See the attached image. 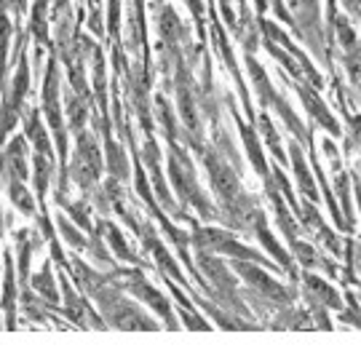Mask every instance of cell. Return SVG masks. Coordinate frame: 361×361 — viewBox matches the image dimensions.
Wrapping results in <instances>:
<instances>
[{"mask_svg":"<svg viewBox=\"0 0 361 361\" xmlns=\"http://www.w3.org/2000/svg\"><path fill=\"white\" fill-rule=\"evenodd\" d=\"M43 110L51 121L54 134H56V142H59V153H62V161H65L67 153V140H65V123H62V116H59V102H56V65L51 62L49 67V75H46V89H43Z\"/></svg>","mask_w":361,"mask_h":361,"instance_id":"obj_1","label":"cell"},{"mask_svg":"<svg viewBox=\"0 0 361 361\" xmlns=\"http://www.w3.org/2000/svg\"><path fill=\"white\" fill-rule=\"evenodd\" d=\"M235 268H238V271L244 273V276H249V281H252L255 286H259V289H262L265 295H273L276 300H286V292H284V289H281V286L276 284L273 279H268L265 273L255 271V268H249V265H241V262H238Z\"/></svg>","mask_w":361,"mask_h":361,"instance_id":"obj_2","label":"cell"},{"mask_svg":"<svg viewBox=\"0 0 361 361\" xmlns=\"http://www.w3.org/2000/svg\"><path fill=\"white\" fill-rule=\"evenodd\" d=\"M300 94H302V99H305V104H308V110L313 113V116L322 121L326 129L332 131V134H340V129H337V123H335V118L326 113V107H324L322 102H319V97L313 94V91H308L305 86H300Z\"/></svg>","mask_w":361,"mask_h":361,"instance_id":"obj_3","label":"cell"},{"mask_svg":"<svg viewBox=\"0 0 361 361\" xmlns=\"http://www.w3.org/2000/svg\"><path fill=\"white\" fill-rule=\"evenodd\" d=\"M289 150H292L295 174H297V180L302 182V190L308 193V198H316V188H313V182H310V174H308V169H305V161H302V153H300V147H297V145H292Z\"/></svg>","mask_w":361,"mask_h":361,"instance_id":"obj_4","label":"cell"},{"mask_svg":"<svg viewBox=\"0 0 361 361\" xmlns=\"http://www.w3.org/2000/svg\"><path fill=\"white\" fill-rule=\"evenodd\" d=\"M241 134H244V142H246V150H249V158H252V164L257 166L259 174H265V171H268V166H265V158H262L259 142L255 140V131L249 129V126H241Z\"/></svg>","mask_w":361,"mask_h":361,"instance_id":"obj_5","label":"cell"},{"mask_svg":"<svg viewBox=\"0 0 361 361\" xmlns=\"http://www.w3.org/2000/svg\"><path fill=\"white\" fill-rule=\"evenodd\" d=\"M11 198H13V204L22 209L25 214H32V212H35V204H32V198H30V193H27L25 188H22V182H19V180L11 182Z\"/></svg>","mask_w":361,"mask_h":361,"instance_id":"obj_6","label":"cell"},{"mask_svg":"<svg viewBox=\"0 0 361 361\" xmlns=\"http://www.w3.org/2000/svg\"><path fill=\"white\" fill-rule=\"evenodd\" d=\"M8 35H11V22L0 11V78L6 75V49H8Z\"/></svg>","mask_w":361,"mask_h":361,"instance_id":"obj_7","label":"cell"},{"mask_svg":"<svg viewBox=\"0 0 361 361\" xmlns=\"http://www.w3.org/2000/svg\"><path fill=\"white\" fill-rule=\"evenodd\" d=\"M35 286H38L40 295H46L49 302H56V289H54V281H51V271H49V265L43 268V271L35 276Z\"/></svg>","mask_w":361,"mask_h":361,"instance_id":"obj_8","label":"cell"},{"mask_svg":"<svg viewBox=\"0 0 361 361\" xmlns=\"http://www.w3.org/2000/svg\"><path fill=\"white\" fill-rule=\"evenodd\" d=\"M46 0H38L35 3V13H32V30L38 35L40 43H49V35H46Z\"/></svg>","mask_w":361,"mask_h":361,"instance_id":"obj_9","label":"cell"},{"mask_svg":"<svg viewBox=\"0 0 361 361\" xmlns=\"http://www.w3.org/2000/svg\"><path fill=\"white\" fill-rule=\"evenodd\" d=\"M305 281H308V286L313 289V292H316V295L326 297V302H329V305H340V297H337L335 289H329V286L324 284V281H319L316 276H305Z\"/></svg>","mask_w":361,"mask_h":361,"instance_id":"obj_10","label":"cell"},{"mask_svg":"<svg viewBox=\"0 0 361 361\" xmlns=\"http://www.w3.org/2000/svg\"><path fill=\"white\" fill-rule=\"evenodd\" d=\"M3 308L8 313V322H13V276L11 262H8V276H6V292H3Z\"/></svg>","mask_w":361,"mask_h":361,"instance_id":"obj_11","label":"cell"},{"mask_svg":"<svg viewBox=\"0 0 361 361\" xmlns=\"http://www.w3.org/2000/svg\"><path fill=\"white\" fill-rule=\"evenodd\" d=\"M107 231H110V235H107V238H110V244L116 246V252H118V255H121V259H134V255H131V249H129V246H126V244H123V238H121V233H118L116 228H113V225H110Z\"/></svg>","mask_w":361,"mask_h":361,"instance_id":"obj_12","label":"cell"},{"mask_svg":"<svg viewBox=\"0 0 361 361\" xmlns=\"http://www.w3.org/2000/svg\"><path fill=\"white\" fill-rule=\"evenodd\" d=\"M59 228H62V233H65V238L70 241V244H73V246H83V238H80V235H78V233L73 231L70 225H67L65 217H59Z\"/></svg>","mask_w":361,"mask_h":361,"instance_id":"obj_13","label":"cell"},{"mask_svg":"<svg viewBox=\"0 0 361 361\" xmlns=\"http://www.w3.org/2000/svg\"><path fill=\"white\" fill-rule=\"evenodd\" d=\"M337 30H340V38L345 40L343 46H348V49H353V43H356V38H353V32H350L348 22H345V19H340V22H337Z\"/></svg>","mask_w":361,"mask_h":361,"instance_id":"obj_14","label":"cell"},{"mask_svg":"<svg viewBox=\"0 0 361 361\" xmlns=\"http://www.w3.org/2000/svg\"><path fill=\"white\" fill-rule=\"evenodd\" d=\"M118 8H121V0H110V30H113V35L118 32Z\"/></svg>","mask_w":361,"mask_h":361,"instance_id":"obj_15","label":"cell"}]
</instances>
